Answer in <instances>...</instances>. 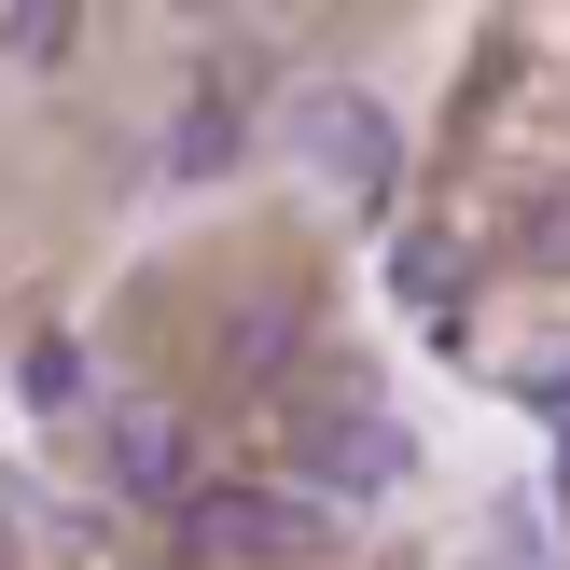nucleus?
<instances>
[{
    "instance_id": "nucleus-12",
    "label": "nucleus",
    "mask_w": 570,
    "mask_h": 570,
    "mask_svg": "<svg viewBox=\"0 0 570 570\" xmlns=\"http://www.w3.org/2000/svg\"><path fill=\"white\" fill-rule=\"evenodd\" d=\"M0 570H14V557H0Z\"/></svg>"
},
{
    "instance_id": "nucleus-6",
    "label": "nucleus",
    "mask_w": 570,
    "mask_h": 570,
    "mask_svg": "<svg viewBox=\"0 0 570 570\" xmlns=\"http://www.w3.org/2000/svg\"><path fill=\"white\" fill-rule=\"evenodd\" d=\"M293 334H306V306H293V293H250L237 321H223V376H265V362H293Z\"/></svg>"
},
{
    "instance_id": "nucleus-1",
    "label": "nucleus",
    "mask_w": 570,
    "mask_h": 570,
    "mask_svg": "<svg viewBox=\"0 0 570 570\" xmlns=\"http://www.w3.org/2000/svg\"><path fill=\"white\" fill-rule=\"evenodd\" d=\"M278 154L306 167V181H334L348 209H390V181H404V139H390L376 98H348V83H306L293 111H278Z\"/></svg>"
},
{
    "instance_id": "nucleus-8",
    "label": "nucleus",
    "mask_w": 570,
    "mask_h": 570,
    "mask_svg": "<svg viewBox=\"0 0 570 570\" xmlns=\"http://www.w3.org/2000/svg\"><path fill=\"white\" fill-rule=\"evenodd\" d=\"M167 167H181V181H209V167H237V111H223V98H195L181 126H167Z\"/></svg>"
},
{
    "instance_id": "nucleus-10",
    "label": "nucleus",
    "mask_w": 570,
    "mask_h": 570,
    "mask_svg": "<svg viewBox=\"0 0 570 570\" xmlns=\"http://www.w3.org/2000/svg\"><path fill=\"white\" fill-rule=\"evenodd\" d=\"M529 250H543V265H570V195H543V209H529Z\"/></svg>"
},
{
    "instance_id": "nucleus-4",
    "label": "nucleus",
    "mask_w": 570,
    "mask_h": 570,
    "mask_svg": "<svg viewBox=\"0 0 570 570\" xmlns=\"http://www.w3.org/2000/svg\"><path fill=\"white\" fill-rule=\"evenodd\" d=\"M293 460L321 473V488H390V473H404V432H390V417H362V404H321Z\"/></svg>"
},
{
    "instance_id": "nucleus-3",
    "label": "nucleus",
    "mask_w": 570,
    "mask_h": 570,
    "mask_svg": "<svg viewBox=\"0 0 570 570\" xmlns=\"http://www.w3.org/2000/svg\"><path fill=\"white\" fill-rule=\"evenodd\" d=\"M111 488L126 501H195V417L181 404H111Z\"/></svg>"
},
{
    "instance_id": "nucleus-9",
    "label": "nucleus",
    "mask_w": 570,
    "mask_h": 570,
    "mask_svg": "<svg viewBox=\"0 0 570 570\" xmlns=\"http://www.w3.org/2000/svg\"><path fill=\"white\" fill-rule=\"evenodd\" d=\"M14 390H28V404H42V417H70V404H83V348H70V334H28Z\"/></svg>"
},
{
    "instance_id": "nucleus-11",
    "label": "nucleus",
    "mask_w": 570,
    "mask_h": 570,
    "mask_svg": "<svg viewBox=\"0 0 570 570\" xmlns=\"http://www.w3.org/2000/svg\"><path fill=\"white\" fill-rule=\"evenodd\" d=\"M543 404H557V417H570V362H543Z\"/></svg>"
},
{
    "instance_id": "nucleus-2",
    "label": "nucleus",
    "mask_w": 570,
    "mask_h": 570,
    "mask_svg": "<svg viewBox=\"0 0 570 570\" xmlns=\"http://www.w3.org/2000/svg\"><path fill=\"white\" fill-rule=\"evenodd\" d=\"M181 557L195 570H278V557H306V515L278 488H195L181 501Z\"/></svg>"
},
{
    "instance_id": "nucleus-7",
    "label": "nucleus",
    "mask_w": 570,
    "mask_h": 570,
    "mask_svg": "<svg viewBox=\"0 0 570 570\" xmlns=\"http://www.w3.org/2000/svg\"><path fill=\"white\" fill-rule=\"evenodd\" d=\"M70 42H83L70 0H0V56H28V70H42V56H70Z\"/></svg>"
},
{
    "instance_id": "nucleus-5",
    "label": "nucleus",
    "mask_w": 570,
    "mask_h": 570,
    "mask_svg": "<svg viewBox=\"0 0 570 570\" xmlns=\"http://www.w3.org/2000/svg\"><path fill=\"white\" fill-rule=\"evenodd\" d=\"M460 278H473V250L445 237V223H404V237H390V293L404 306H460Z\"/></svg>"
}]
</instances>
